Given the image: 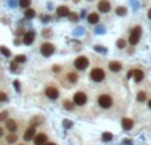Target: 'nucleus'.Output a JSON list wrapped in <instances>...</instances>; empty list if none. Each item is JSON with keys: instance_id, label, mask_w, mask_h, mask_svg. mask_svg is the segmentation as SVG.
I'll return each instance as SVG.
<instances>
[{"instance_id": "f8f14e48", "label": "nucleus", "mask_w": 151, "mask_h": 145, "mask_svg": "<svg viewBox=\"0 0 151 145\" xmlns=\"http://www.w3.org/2000/svg\"><path fill=\"white\" fill-rule=\"evenodd\" d=\"M57 15H59L60 17H65V16H69V14H70V11H69L68 7H65V5H61V7L57 8Z\"/></svg>"}, {"instance_id": "2eb2a0df", "label": "nucleus", "mask_w": 151, "mask_h": 145, "mask_svg": "<svg viewBox=\"0 0 151 145\" xmlns=\"http://www.w3.org/2000/svg\"><path fill=\"white\" fill-rule=\"evenodd\" d=\"M109 68L110 71H113V72H119L121 69H122V64L119 61H111L109 64Z\"/></svg>"}, {"instance_id": "c85d7f7f", "label": "nucleus", "mask_w": 151, "mask_h": 145, "mask_svg": "<svg viewBox=\"0 0 151 145\" xmlns=\"http://www.w3.org/2000/svg\"><path fill=\"white\" fill-rule=\"evenodd\" d=\"M64 107H65L68 111H72V109H73V104L70 103V101H64Z\"/></svg>"}, {"instance_id": "c9c22d12", "label": "nucleus", "mask_w": 151, "mask_h": 145, "mask_svg": "<svg viewBox=\"0 0 151 145\" xmlns=\"http://www.w3.org/2000/svg\"><path fill=\"white\" fill-rule=\"evenodd\" d=\"M133 72H134V71H130V72L127 73V77H131V76H133Z\"/></svg>"}, {"instance_id": "473e14b6", "label": "nucleus", "mask_w": 151, "mask_h": 145, "mask_svg": "<svg viewBox=\"0 0 151 145\" xmlns=\"http://www.w3.org/2000/svg\"><path fill=\"white\" fill-rule=\"evenodd\" d=\"M40 123H41V121H40V118H38V117L32 118V124H33V127H34L36 124H40Z\"/></svg>"}, {"instance_id": "f3484780", "label": "nucleus", "mask_w": 151, "mask_h": 145, "mask_svg": "<svg viewBox=\"0 0 151 145\" xmlns=\"http://www.w3.org/2000/svg\"><path fill=\"white\" fill-rule=\"evenodd\" d=\"M88 21H89L90 24H97V23L100 21V16L97 14H90L89 16H88Z\"/></svg>"}, {"instance_id": "9d476101", "label": "nucleus", "mask_w": 151, "mask_h": 145, "mask_svg": "<svg viewBox=\"0 0 151 145\" xmlns=\"http://www.w3.org/2000/svg\"><path fill=\"white\" fill-rule=\"evenodd\" d=\"M98 10L101 12H109L110 11V3L107 0H101L100 3H98Z\"/></svg>"}, {"instance_id": "4468645a", "label": "nucleus", "mask_w": 151, "mask_h": 145, "mask_svg": "<svg viewBox=\"0 0 151 145\" xmlns=\"http://www.w3.org/2000/svg\"><path fill=\"white\" fill-rule=\"evenodd\" d=\"M133 125H134V123H133L131 118H123V120H122V128H123L125 131H130V129L133 128Z\"/></svg>"}, {"instance_id": "a19ab883", "label": "nucleus", "mask_w": 151, "mask_h": 145, "mask_svg": "<svg viewBox=\"0 0 151 145\" xmlns=\"http://www.w3.org/2000/svg\"><path fill=\"white\" fill-rule=\"evenodd\" d=\"M74 1H78V0H74Z\"/></svg>"}, {"instance_id": "6ab92c4d", "label": "nucleus", "mask_w": 151, "mask_h": 145, "mask_svg": "<svg viewBox=\"0 0 151 145\" xmlns=\"http://www.w3.org/2000/svg\"><path fill=\"white\" fill-rule=\"evenodd\" d=\"M115 12H117V15H119V16H125V15L127 14V10H126V7H117Z\"/></svg>"}, {"instance_id": "a878e982", "label": "nucleus", "mask_w": 151, "mask_h": 145, "mask_svg": "<svg viewBox=\"0 0 151 145\" xmlns=\"http://www.w3.org/2000/svg\"><path fill=\"white\" fill-rule=\"evenodd\" d=\"M0 51H1V53H3L4 56H7V57H9V56H11L9 49H8V48H5V47H1V48H0Z\"/></svg>"}, {"instance_id": "dca6fc26", "label": "nucleus", "mask_w": 151, "mask_h": 145, "mask_svg": "<svg viewBox=\"0 0 151 145\" xmlns=\"http://www.w3.org/2000/svg\"><path fill=\"white\" fill-rule=\"evenodd\" d=\"M133 76H134V80L137 81V83H139V81H142L144 77V73L143 71H141V69H135L134 72H133Z\"/></svg>"}, {"instance_id": "20e7f679", "label": "nucleus", "mask_w": 151, "mask_h": 145, "mask_svg": "<svg viewBox=\"0 0 151 145\" xmlns=\"http://www.w3.org/2000/svg\"><path fill=\"white\" fill-rule=\"evenodd\" d=\"M90 77H92L93 81H102L105 79V72L101 68H94L90 72Z\"/></svg>"}, {"instance_id": "a211bd4d", "label": "nucleus", "mask_w": 151, "mask_h": 145, "mask_svg": "<svg viewBox=\"0 0 151 145\" xmlns=\"http://www.w3.org/2000/svg\"><path fill=\"white\" fill-rule=\"evenodd\" d=\"M34 16H36V12H34V10L28 8V10L25 11V17H27V19H33Z\"/></svg>"}, {"instance_id": "58836bf2", "label": "nucleus", "mask_w": 151, "mask_h": 145, "mask_svg": "<svg viewBox=\"0 0 151 145\" xmlns=\"http://www.w3.org/2000/svg\"><path fill=\"white\" fill-rule=\"evenodd\" d=\"M45 145H56V144H55V142H47Z\"/></svg>"}, {"instance_id": "7ed1b4c3", "label": "nucleus", "mask_w": 151, "mask_h": 145, "mask_svg": "<svg viewBox=\"0 0 151 145\" xmlns=\"http://www.w3.org/2000/svg\"><path fill=\"white\" fill-rule=\"evenodd\" d=\"M88 65H89V60L86 59L85 56H80V57H77L74 60V67L77 69H80V71L88 68Z\"/></svg>"}, {"instance_id": "bb28decb", "label": "nucleus", "mask_w": 151, "mask_h": 145, "mask_svg": "<svg viewBox=\"0 0 151 145\" xmlns=\"http://www.w3.org/2000/svg\"><path fill=\"white\" fill-rule=\"evenodd\" d=\"M7 121L8 120V112L7 111H3L1 113H0V121Z\"/></svg>"}, {"instance_id": "f257e3e1", "label": "nucleus", "mask_w": 151, "mask_h": 145, "mask_svg": "<svg viewBox=\"0 0 151 145\" xmlns=\"http://www.w3.org/2000/svg\"><path fill=\"white\" fill-rule=\"evenodd\" d=\"M141 33H142V29L141 27H135L130 33V37H129V42H130L131 45H135L138 42H139V37H141Z\"/></svg>"}, {"instance_id": "f704fd0d", "label": "nucleus", "mask_w": 151, "mask_h": 145, "mask_svg": "<svg viewBox=\"0 0 151 145\" xmlns=\"http://www.w3.org/2000/svg\"><path fill=\"white\" fill-rule=\"evenodd\" d=\"M60 69H61V68H60L59 65H55V67H53V71H56V72H59Z\"/></svg>"}, {"instance_id": "ea45409f", "label": "nucleus", "mask_w": 151, "mask_h": 145, "mask_svg": "<svg viewBox=\"0 0 151 145\" xmlns=\"http://www.w3.org/2000/svg\"><path fill=\"white\" fill-rule=\"evenodd\" d=\"M148 107H150V108H151V100H150V103H148Z\"/></svg>"}, {"instance_id": "f03ea898", "label": "nucleus", "mask_w": 151, "mask_h": 145, "mask_svg": "<svg viewBox=\"0 0 151 145\" xmlns=\"http://www.w3.org/2000/svg\"><path fill=\"white\" fill-rule=\"evenodd\" d=\"M98 104H100V107H102V108H110L111 104H113V99H111L109 95H101V96L98 97Z\"/></svg>"}, {"instance_id": "412c9836", "label": "nucleus", "mask_w": 151, "mask_h": 145, "mask_svg": "<svg viewBox=\"0 0 151 145\" xmlns=\"http://www.w3.org/2000/svg\"><path fill=\"white\" fill-rule=\"evenodd\" d=\"M7 141L9 142V144H13V142L17 141V136L15 135V133H11V135L7 136Z\"/></svg>"}, {"instance_id": "79ce46f5", "label": "nucleus", "mask_w": 151, "mask_h": 145, "mask_svg": "<svg viewBox=\"0 0 151 145\" xmlns=\"http://www.w3.org/2000/svg\"><path fill=\"white\" fill-rule=\"evenodd\" d=\"M20 145H23V144H20Z\"/></svg>"}, {"instance_id": "2f4dec72", "label": "nucleus", "mask_w": 151, "mask_h": 145, "mask_svg": "<svg viewBox=\"0 0 151 145\" xmlns=\"http://www.w3.org/2000/svg\"><path fill=\"white\" fill-rule=\"evenodd\" d=\"M7 100V95L4 93V92H0V103L1 101H5Z\"/></svg>"}, {"instance_id": "72a5a7b5", "label": "nucleus", "mask_w": 151, "mask_h": 145, "mask_svg": "<svg viewBox=\"0 0 151 145\" xmlns=\"http://www.w3.org/2000/svg\"><path fill=\"white\" fill-rule=\"evenodd\" d=\"M15 85H16V89L20 91V84H19V81H15Z\"/></svg>"}, {"instance_id": "423d86ee", "label": "nucleus", "mask_w": 151, "mask_h": 145, "mask_svg": "<svg viewBox=\"0 0 151 145\" xmlns=\"http://www.w3.org/2000/svg\"><path fill=\"white\" fill-rule=\"evenodd\" d=\"M41 53L44 56H51L53 52H55V45L51 44V43H44V44L41 45Z\"/></svg>"}, {"instance_id": "7c9ffc66", "label": "nucleus", "mask_w": 151, "mask_h": 145, "mask_svg": "<svg viewBox=\"0 0 151 145\" xmlns=\"http://www.w3.org/2000/svg\"><path fill=\"white\" fill-rule=\"evenodd\" d=\"M11 71H13V72H17V63H11Z\"/></svg>"}, {"instance_id": "6e6552de", "label": "nucleus", "mask_w": 151, "mask_h": 145, "mask_svg": "<svg viewBox=\"0 0 151 145\" xmlns=\"http://www.w3.org/2000/svg\"><path fill=\"white\" fill-rule=\"evenodd\" d=\"M34 145H45L47 144V136L44 133H38L37 136H34Z\"/></svg>"}, {"instance_id": "4c0bfd02", "label": "nucleus", "mask_w": 151, "mask_h": 145, "mask_svg": "<svg viewBox=\"0 0 151 145\" xmlns=\"http://www.w3.org/2000/svg\"><path fill=\"white\" fill-rule=\"evenodd\" d=\"M148 19H151V10H148Z\"/></svg>"}, {"instance_id": "4be33fe9", "label": "nucleus", "mask_w": 151, "mask_h": 145, "mask_svg": "<svg viewBox=\"0 0 151 145\" xmlns=\"http://www.w3.org/2000/svg\"><path fill=\"white\" fill-rule=\"evenodd\" d=\"M31 0H19V4H20L21 8H28L29 5H31Z\"/></svg>"}, {"instance_id": "cd10ccee", "label": "nucleus", "mask_w": 151, "mask_h": 145, "mask_svg": "<svg viewBox=\"0 0 151 145\" xmlns=\"http://www.w3.org/2000/svg\"><path fill=\"white\" fill-rule=\"evenodd\" d=\"M137 99H138V101H144L146 100V93H144V92H139Z\"/></svg>"}, {"instance_id": "c756f323", "label": "nucleus", "mask_w": 151, "mask_h": 145, "mask_svg": "<svg viewBox=\"0 0 151 145\" xmlns=\"http://www.w3.org/2000/svg\"><path fill=\"white\" fill-rule=\"evenodd\" d=\"M117 45H118V48H125V45H126V42H125L123 39H119L117 42Z\"/></svg>"}, {"instance_id": "9b49d317", "label": "nucleus", "mask_w": 151, "mask_h": 145, "mask_svg": "<svg viewBox=\"0 0 151 145\" xmlns=\"http://www.w3.org/2000/svg\"><path fill=\"white\" fill-rule=\"evenodd\" d=\"M34 40V32H27V33L24 35V37H23V43L27 45L32 44Z\"/></svg>"}, {"instance_id": "e433bc0d", "label": "nucleus", "mask_w": 151, "mask_h": 145, "mask_svg": "<svg viewBox=\"0 0 151 145\" xmlns=\"http://www.w3.org/2000/svg\"><path fill=\"white\" fill-rule=\"evenodd\" d=\"M4 135V132H3V128H0V137Z\"/></svg>"}, {"instance_id": "aec40b11", "label": "nucleus", "mask_w": 151, "mask_h": 145, "mask_svg": "<svg viewBox=\"0 0 151 145\" xmlns=\"http://www.w3.org/2000/svg\"><path fill=\"white\" fill-rule=\"evenodd\" d=\"M68 80L70 83H77V80H78V76L76 75V73H68Z\"/></svg>"}, {"instance_id": "39448f33", "label": "nucleus", "mask_w": 151, "mask_h": 145, "mask_svg": "<svg viewBox=\"0 0 151 145\" xmlns=\"http://www.w3.org/2000/svg\"><path fill=\"white\" fill-rule=\"evenodd\" d=\"M86 100H88V97L84 92H77V93L73 96V101H74L76 105H80V107H82L86 104Z\"/></svg>"}, {"instance_id": "1a4fd4ad", "label": "nucleus", "mask_w": 151, "mask_h": 145, "mask_svg": "<svg viewBox=\"0 0 151 145\" xmlns=\"http://www.w3.org/2000/svg\"><path fill=\"white\" fill-rule=\"evenodd\" d=\"M34 135H36V129H34V127H31V128H28L27 131H25L24 140H25V141H31V140H33Z\"/></svg>"}, {"instance_id": "393cba45", "label": "nucleus", "mask_w": 151, "mask_h": 145, "mask_svg": "<svg viewBox=\"0 0 151 145\" xmlns=\"http://www.w3.org/2000/svg\"><path fill=\"white\" fill-rule=\"evenodd\" d=\"M25 61V56L24 55H17L15 57V63H24Z\"/></svg>"}, {"instance_id": "b1692460", "label": "nucleus", "mask_w": 151, "mask_h": 145, "mask_svg": "<svg viewBox=\"0 0 151 145\" xmlns=\"http://www.w3.org/2000/svg\"><path fill=\"white\" fill-rule=\"evenodd\" d=\"M68 17H69V20H70V21H77V20H78V15L74 14V12H70Z\"/></svg>"}, {"instance_id": "ddd939ff", "label": "nucleus", "mask_w": 151, "mask_h": 145, "mask_svg": "<svg viewBox=\"0 0 151 145\" xmlns=\"http://www.w3.org/2000/svg\"><path fill=\"white\" fill-rule=\"evenodd\" d=\"M5 125H7V129L8 131H11V133H15L17 129V124L15 123V120H11V118H8L7 121H5Z\"/></svg>"}, {"instance_id": "0eeeda50", "label": "nucleus", "mask_w": 151, "mask_h": 145, "mask_svg": "<svg viewBox=\"0 0 151 145\" xmlns=\"http://www.w3.org/2000/svg\"><path fill=\"white\" fill-rule=\"evenodd\" d=\"M45 93H47V96H48L49 99H52V100H56V99L59 97V91H57V88H55V86H48L47 91H45Z\"/></svg>"}, {"instance_id": "5701e85b", "label": "nucleus", "mask_w": 151, "mask_h": 145, "mask_svg": "<svg viewBox=\"0 0 151 145\" xmlns=\"http://www.w3.org/2000/svg\"><path fill=\"white\" fill-rule=\"evenodd\" d=\"M111 138H113V135L109 133V132H105V133L102 135V140H103V141H110Z\"/></svg>"}]
</instances>
